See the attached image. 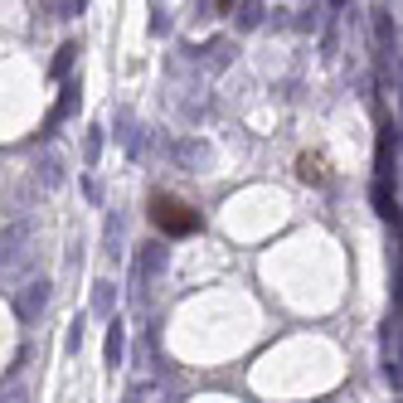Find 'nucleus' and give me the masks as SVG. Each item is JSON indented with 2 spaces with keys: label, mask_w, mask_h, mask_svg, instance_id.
<instances>
[{
  "label": "nucleus",
  "mask_w": 403,
  "mask_h": 403,
  "mask_svg": "<svg viewBox=\"0 0 403 403\" xmlns=\"http://www.w3.org/2000/svg\"><path fill=\"white\" fill-rule=\"evenodd\" d=\"M151 224H156L161 234H170V239H180V234H194V229H199V209L185 204L180 194L161 189V194H151Z\"/></svg>",
  "instance_id": "f257e3e1"
},
{
  "label": "nucleus",
  "mask_w": 403,
  "mask_h": 403,
  "mask_svg": "<svg viewBox=\"0 0 403 403\" xmlns=\"http://www.w3.org/2000/svg\"><path fill=\"white\" fill-rule=\"evenodd\" d=\"M296 175H301V180H325V161L321 156H301V161H296Z\"/></svg>",
  "instance_id": "f03ea898"
}]
</instances>
